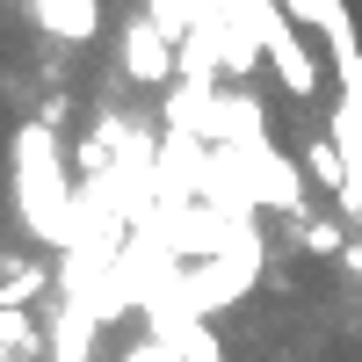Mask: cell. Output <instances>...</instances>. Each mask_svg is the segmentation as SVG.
I'll return each mask as SVG.
<instances>
[{"mask_svg":"<svg viewBox=\"0 0 362 362\" xmlns=\"http://www.w3.org/2000/svg\"><path fill=\"white\" fill-rule=\"evenodd\" d=\"M15 218L29 239L66 254L80 232V181L66 174V153H58V131L44 116L15 124Z\"/></svg>","mask_w":362,"mask_h":362,"instance_id":"1","label":"cell"},{"mask_svg":"<svg viewBox=\"0 0 362 362\" xmlns=\"http://www.w3.org/2000/svg\"><path fill=\"white\" fill-rule=\"evenodd\" d=\"M261 268H268V239L261 225H239V239L218 254V261H196V268H181V283H174V305L203 319V326H218L232 305H247V290L261 283Z\"/></svg>","mask_w":362,"mask_h":362,"instance_id":"2","label":"cell"},{"mask_svg":"<svg viewBox=\"0 0 362 362\" xmlns=\"http://www.w3.org/2000/svg\"><path fill=\"white\" fill-rule=\"evenodd\" d=\"M116 73H124L131 87H160V95H174L181 44H167L145 15H124V22H116Z\"/></svg>","mask_w":362,"mask_h":362,"instance_id":"3","label":"cell"},{"mask_svg":"<svg viewBox=\"0 0 362 362\" xmlns=\"http://www.w3.org/2000/svg\"><path fill=\"white\" fill-rule=\"evenodd\" d=\"M239 181H247L254 210H276V218L305 225V167H297L283 145H254V153H239Z\"/></svg>","mask_w":362,"mask_h":362,"instance_id":"4","label":"cell"},{"mask_svg":"<svg viewBox=\"0 0 362 362\" xmlns=\"http://www.w3.org/2000/svg\"><path fill=\"white\" fill-rule=\"evenodd\" d=\"M326 138H334L341 160H348V203H341V218H362V87H341V95H334Z\"/></svg>","mask_w":362,"mask_h":362,"instance_id":"5","label":"cell"},{"mask_svg":"<svg viewBox=\"0 0 362 362\" xmlns=\"http://www.w3.org/2000/svg\"><path fill=\"white\" fill-rule=\"evenodd\" d=\"M29 22L51 44H95L102 37V0H29Z\"/></svg>","mask_w":362,"mask_h":362,"instance_id":"6","label":"cell"},{"mask_svg":"<svg viewBox=\"0 0 362 362\" xmlns=\"http://www.w3.org/2000/svg\"><path fill=\"white\" fill-rule=\"evenodd\" d=\"M305 174L319 181V189H334V203H348V160H341V145L326 138V131L305 145Z\"/></svg>","mask_w":362,"mask_h":362,"instance_id":"7","label":"cell"},{"mask_svg":"<svg viewBox=\"0 0 362 362\" xmlns=\"http://www.w3.org/2000/svg\"><path fill=\"white\" fill-rule=\"evenodd\" d=\"M297 232H305V254H312V261H341V254L355 247V239H341V225H334V218H305Z\"/></svg>","mask_w":362,"mask_h":362,"instance_id":"8","label":"cell"},{"mask_svg":"<svg viewBox=\"0 0 362 362\" xmlns=\"http://www.w3.org/2000/svg\"><path fill=\"white\" fill-rule=\"evenodd\" d=\"M116 362H174V348L160 341V334H138V341H124V355Z\"/></svg>","mask_w":362,"mask_h":362,"instance_id":"9","label":"cell"},{"mask_svg":"<svg viewBox=\"0 0 362 362\" xmlns=\"http://www.w3.org/2000/svg\"><path fill=\"white\" fill-rule=\"evenodd\" d=\"M341 261H348V276H362V239H355V247H348Z\"/></svg>","mask_w":362,"mask_h":362,"instance_id":"10","label":"cell"}]
</instances>
